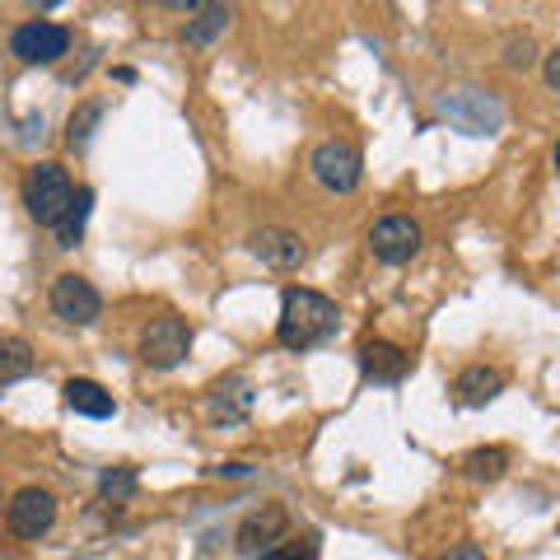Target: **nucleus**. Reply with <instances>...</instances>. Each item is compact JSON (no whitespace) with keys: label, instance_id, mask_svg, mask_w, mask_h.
<instances>
[{"label":"nucleus","instance_id":"nucleus-1","mask_svg":"<svg viewBox=\"0 0 560 560\" xmlns=\"http://www.w3.org/2000/svg\"><path fill=\"white\" fill-rule=\"evenodd\" d=\"M337 323H341V313H337V304H331L323 290L290 285L285 300H280L276 341L285 350H313V346H323L331 331H337Z\"/></svg>","mask_w":560,"mask_h":560},{"label":"nucleus","instance_id":"nucleus-2","mask_svg":"<svg viewBox=\"0 0 560 560\" xmlns=\"http://www.w3.org/2000/svg\"><path fill=\"white\" fill-rule=\"evenodd\" d=\"M70 197H75V187H70V173L57 164V160H43L24 173V206L28 215L47 224V230H57V220L66 215Z\"/></svg>","mask_w":560,"mask_h":560},{"label":"nucleus","instance_id":"nucleus-3","mask_svg":"<svg viewBox=\"0 0 560 560\" xmlns=\"http://www.w3.org/2000/svg\"><path fill=\"white\" fill-rule=\"evenodd\" d=\"M187 350H191V327L178 313H160V318H150L145 331H140V360L150 370H173V364L187 360Z\"/></svg>","mask_w":560,"mask_h":560},{"label":"nucleus","instance_id":"nucleus-4","mask_svg":"<svg viewBox=\"0 0 560 560\" xmlns=\"http://www.w3.org/2000/svg\"><path fill=\"white\" fill-rule=\"evenodd\" d=\"M5 523H10V533L24 537V541L47 537L51 523H57V495H51V490H43V486L14 490V500H10V510H5Z\"/></svg>","mask_w":560,"mask_h":560},{"label":"nucleus","instance_id":"nucleus-5","mask_svg":"<svg viewBox=\"0 0 560 560\" xmlns=\"http://www.w3.org/2000/svg\"><path fill=\"white\" fill-rule=\"evenodd\" d=\"M420 224L411 215H383L374 230H370V253L383 261V267H407V261L420 253Z\"/></svg>","mask_w":560,"mask_h":560},{"label":"nucleus","instance_id":"nucleus-6","mask_svg":"<svg viewBox=\"0 0 560 560\" xmlns=\"http://www.w3.org/2000/svg\"><path fill=\"white\" fill-rule=\"evenodd\" d=\"M51 313L66 318L70 327H94L103 318V300H98V290L84 276L66 271V276L51 280Z\"/></svg>","mask_w":560,"mask_h":560},{"label":"nucleus","instance_id":"nucleus-7","mask_svg":"<svg viewBox=\"0 0 560 560\" xmlns=\"http://www.w3.org/2000/svg\"><path fill=\"white\" fill-rule=\"evenodd\" d=\"M66 47H70V33L61 24H51V20H28V24H20V28L10 33V51L24 66H51V61H61Z\"/></svg>","mask_w":560,"mask_h":560},{"label":"nucleus","instance_id":"nucleus-8","mask_svg":"<svg viewBox=\"0 0 560 560\" xmlns=\"http://www.w3.org/2000/svg\"><path fill=\"white\" fill-rule=\"evenodd\" d=\"M308 168L327 191H355L360 187V150L346 145V140H323V145L313 150Z\"/></svg>","mask_w":560,"mask_h":560},{"label":"nucleus","instance_id":"nucleus-9","mask_svg":"<svg viewBox=\"0 0 560 560\" xmlns=\"http://www.w3.org/2000/svg\"><path fill=\"white\" fill-rule=\"evenodd\" d=\"M290 528V514H285V504H261V510H253L248 518L238 523V537H234V547L243 556H261L271 547V541H280Z\"/></svg>","mask_w":560,"mask_h":560},{"label":"nucleus","instance_id":"nucleus-10","mask_svg":"<svg viewBox=\"0 0 560 560\" xmlns=\"http://www.w3.org/2000/svg\"><path fill=\"white\" fill-rule=\"evenodd\" d=\"M248 248H253L261 261H267L271 271H300V267H304V257H308L304 238H300V234H290V230H276V224L257 230V234L248 238Z\"/></svg>","mask_w":560,"mask_h":560},{"label":"nucleus","instance_id":"nucleus-11","mask_svg":"<svg viewBox=\"0 0 560 560\" xmlns=\"http://www.w3.org/2000/svg\"><path fill=\"white\" fill-rule=\"evenodd\" d=\"M360 370L370 374L374 383H401L407 370H411V355L401 346H393V341L370 337V341H360Z\"/></svg>","mask_w":560,"mask_h":560},{"label":"nucleus","instance_id":"nucleus-12","mask_svg":"<svg viewBox=\"0 0 560 560\" xmlns=\"http://www.w3.org/2000/svg\"><path fill=\"white\" fill-rule=\"evenodd\" d=\"M61 397H66V407L75 411V416H90V420H108V416H117V397L103 388L98 378H70L66 388H61Z\"/></svg>","mask_w":560,"mask_h":560},{"label":"nucleus","instance_id":"nucleus-13","mask_svg":"<svg viewBox=\"0 0 560 560\" xmlns=\"http://www.w3.org/2000/svg\"><path fill=\"white\" fill-rule=\"evenodd\" d=\"M253 411V383L248 378H224L215 383V393H210V420L215 425H238L243 416Z\"/></svg>","mask_w":560,"mask_h":560},{"label":"nucleus","instance_id":"nucleus-14","mask_svg":"<svg viewBox=\"0 0 560 560\" xmlns=\"http://www.w3.org/2000/svg\"><path fill=\"white\" fill-rule=\"evenodd\" d=\"M504 393V374L500 370H486V364H471L453 378V397L463 401V407H486V401H495Z\"/></svg>","mask_w":560,"mask_h":560},{"label":"nucleus","instance_id":"nucleus-15","mask_svg":"<svg viewBox=\"0 0 560 560\" xmlns=\"http://www.w3.org/2000/svg\"><path fill=\"white\" fill-rule=\"evenodd\" d=\"M33 374V346L24 337H0V388Z\"/></svg>","mask_w":560,"mask_h":560},{"label":"nucleus","instance_id":"nucleus-16","mask_svg":"<svg viewBox=\"0 0 560 560\" xmlns=\"http://www.w3.org/2000/svg\"><path fill=\"white\" fill-rule=\"evenodd\" d=\"M90 206H94V191H90V187H75V197H70V206H66V215L57 220L61 248H75V243H80L84 220H90Z\"/></svg>","mask_w":560,"mask_h":560},{"label":"nucleus","instance_id":"nucleus-17","mask_svg":"<svg viewBox=\"0 0 560 560\" xmlns=\"http://www.w3.org/2000/svg\"><path fill=\"white\" fill-rule=\"evenodd\" d=\"M504 467H510V448H500V444L471 448L467 458H463V471H467L471 481H500V477H504Z\"/></svg>","mask_w":560,"mask_h":560},{"label":"nucleus","instance_id":"nucleus-18","mask_svg":"<svg viewBox=\"0 0 560 560\" xmlns=\"http://www.w3.org/2000/svg\"><path fill=\"white\" fill-rule=\"evenodd\" d=\"M261 560H318V533H300V537H280L271 541Z\"/></svg>","mask_w":560,"mask_h":560},{"label":"nucleus","instance_id":"nucleus-19","mask_svg":"<svg viewBox=\"0 0 560 560\" xmlns=\"http://www.w3.org/2000/svg\"><path fill=\"white\" fill-rule=\"evenodd\" d=\"M224 24H230V10H224V5H206L197 20L187 24L183 38H187V47H201V43L215 38V33H224Z\"/></svg>","mask_w":560,"mask_h":560},{"label":"nucleus","instance_id":"nucleus-20","mask_svg":"<svg viewBox=\"0 0 560 560\" xmlns=\"http://www.w3.org/2000/svg\"><path fill=\"white\" fill-rule=\"evenodd\" d=\"M98 495L113 500V504L131 500V495H136V471H131V467H108V471L98 477Z\"/></svg>","mask_w":560,"mask_h":560},{"label":"nucleus","instance_id":"nucleus-21","mask_svg":"<svg viewBox=\"0 0 560 560\" xmlns=\"http://www.w3.org/2000/svg\"><path fill=\"white\" fill-rule=\"evenodd\" d=\"M103 117V103H84V108L75 113V117H70V131H66V140H70V145H84V140H90V127H94V121Z\"/></svg>","mask_w":560,"mask_h":560},{"label":"nucleus","instance_id":"nucleus-22","mask_svg":"<svg viewBox=\"0 0 560 560\" xmlns=\"http://www.w3.org/2000/svg\"><path fill=\"white\" fill-rule=\"evenodd\" d=\"M504 61H510L514 70H528L537 61V47H533L528 33H523V38H510V47H504Z\"/></svg>","mask_w":560,"mask_h":560},{"label":"nucleus","instance_id":"nucleus-23","mask_svg":"<svg viewBox=\"0 0 560 560\" xmlns=\"http://www.w3.org/2000/svg\"><path fill=\"white\" fill-rule=\"evenodd\" d=\"M547 84H551V90H560V47L547 51Z\"/></svg>","mask_w":560,"mask_h":560},{"label":"nucleus","instance_id":"nucleus-24","mask_svg":"<svg viewBox=\"0 0 560 560\" xmlns=\"http://www.w3.org/2000/svg\"><path fill=\"white\" fill-rule=\"evenodd\" d=\"M440 560H486V551H481V547H453V551L440 556Z\"/></svg>","mask_w":560,"mask_h":560}]
</instances>
